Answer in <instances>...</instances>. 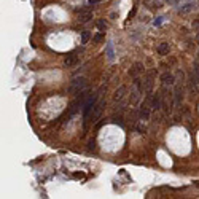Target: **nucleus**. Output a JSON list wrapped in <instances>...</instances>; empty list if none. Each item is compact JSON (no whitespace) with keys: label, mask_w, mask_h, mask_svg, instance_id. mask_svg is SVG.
<instances>
[{"label":"nucleus","mask_w":199,"mask_h":199,"mask_svg":"<svg viewBox=\"0 0 199 199\" xmlns=\"http://www.w3.org/2000/svg\"><path fill=\"white\" fill-rule=\"evenodd\" d=\"M104 108H105V99H101V101L94 105V108H92V112H91V115H89V118H88V120H89L91 123H96V121L101 118Z\"/></svg>","instance_id":"f257e3e1"},{"label":"nucleus","mask_w":199,"mask_h":199,"mask_svg":"<svg viewBox=\"0 0 199 199\" xmlns=\"http://www.w3.org/2000/svg\"><path fill=\"white\" fill-rule=\"evenodd\" d=\"M86 88V78H83V76H80V78H75L73 81L70 83V86H69V92L70 94H78L81 92L83 89Z\"/></svg>","instance_id":"f03ea898"},{"label":"nucleus","mask_w":199,"mask_h":199,"mask_svg":"<svg viewBox=\"0 0 199 199\" xmlns=\"http://www.w3.org/2000/svg\"><path fill=\"white\" fill-rule=\"evenodd\" d=\"M182 101H183V88L179 85V86L175 88V91H174V105L179 108L180 104H182Z\"/></svg>","instance_id":"7ed1b4c3"},{"label":"nucleus","mask_w":199,"mask_h":199,"mask_svg":"<svg viewBox=\"0 0 199 199\" xmlns=\"http://www.w3.org/2000/svg\"><path fill=\"white\" fill-rule=\"evenodd\" d=\"M161 104H163V96L161 94H156V96H153L151 97V102H150V107H151V110H159L161 108Z\"/></svg>","instance_id":"20e7f679"},{"label":"nucleus","mask_w":199,"mask_h":199,"mask_svg":"<svg viewBox=\"0 0 199 199\" xmlns=\"http://www.w3.org/2000/svg\"><path fill=\"white\" fill-rule=\"evenodd\" d=\"M161 81H163V85H164V86H172V85H175V78H174V75H172V73H169V72L163 73Z\"/></svg>","instance_id":"39448f33"},{"label":"nucleus","mask_w":199,"mask_h":199,"mask_svg":"<svg viewBox=\"0 0 199 199\" xmlns=\"http://www.w3.org/2000/svg\"><path fill=\"white\" fill-rule=\"evenodd\" d=\"M126 91H128V88H126V86H120L118 89H117V92H115V96H113V101L115 102L123 101L124 96H126Z\"/></svg>","instance_id":"423d86ee"},{"label":"nucleus","mask_w":199,"mask_h":199,"mask_svg":"<svg viewBox=\"0 0 199 199\" xmlns=\"http://www.w3.org/2000/svg\"><path fill=\"white\" fill-rule=\"evenodd\" d=\"M151 88H153V73H148L145 81H143V91L151 92Z\"/></svg>","instance_id":"0eeeda50"},{"label":"nucleus","mask_w":199,"mask_h":199,"mask_svg":"<svg viewBox=\"0 0 199 199\" xmlns=\"http://www.w3.org/2000/svg\"><path fill=\"white\" fill-rule=\"evenodd\" d=\"M142 72H143V64H140V62H135L134 65H132V69L129 70V75H131V76H134V78H135V76L139 75V73H142Z\"/></svg>","instance_id":"6e6552de"},{"label":"nucleus","mask_w":199,"mask_h":199,"mask_svg":"<svg viewBox=\"0 0 199 199\" xmlns=\"http://www.w3.org/2000/svg\"><path fill=\"white\" fill-rule=\"evenodd\" d=\"M76 61H78V59H76V56H75V53H72V54H69V56H67V58H65V61H64V64H65V65H67V67H72V65H73V64L76 62Z\"/></svg>","instance_id":"1a4fd4ad"},{"label":"nucleus","mask_w":199,"mask_h":199,"mask_svg":"<svg viewBox=\"0 0 199 199\" xmlns=\"http://www.w3.org/2000/svg\"><path fill=\"white\" fill-rule=\"evenodd\" d=\"M158 53L161 54V56H164V54H167L169 53V43H161V45L158 46Z\"/></svg>","instance_id":"9d476101"},{"label":"nucleus","mask_w":199,"mask_h":199,"mask_svg":"<svg viewBox=\"0 0 199 199\" xmlns=\"http://www.w3.org/2000/svg\"><path fill=\"white\" fill-rule=\"evenodd\" d=\"M194 7H196L194 3H186L185 7H182V8L179 10V11H180V13H188V11H191V10L194 8Z\"/></svg>","instance_id":"9b49d317"},{"label":"nucleus","mask_w":199,"mask_h":199,"mask_svg":"<svg viewBox=\"0 0 199 199\" xmlns=\"http://www.w3.org/2000/svg\"><path fill=\"white\" fill-rule=\"evenodd\" d=\"M89 37H91V34L88 30H85V32H81V43L85 45V43H88V40H89Z\"/></svg>","instance_id":"f8f14e48"},{"label":"nucleus","mask_w":199,"mask_h":199,"mask_svg":"<svg viewBox=\"0 0 199 199\" xmlns=\"http://www.w3.org/2000/svg\"><path fill=\"white\" fill-rule=\"evenodd\" d=\"M107 54H108V59H113V58H115V53H113L112 43H108V45H107Z\"/></svg>","instance_id":"ddd939ff"},{"label":"nucleus","mask_w":199,"mask_h":199,"mask_svg":"<svg viewBox=\"0 0 199 199\" xmlns=\"http://www.w3.org/2000/svg\"><path fill=\"white\" fill-rule=\"evenodd\" d=\"M104 38V32H99V34H96L94 35V38H92V43H99Z\"/></svg>","instance_id":"4468645a"},{"label":"nucleus","mask_w":199,"mask_h":199,"mask_svg":"<svg viewBox=\"0 0 199 199\" xmlns=\"http://www.w3.org/2000/svg\"><path fill=\"white\" fill-rule=\"evenodd\" d=\"M89 19H91V14H89V13H86V14H83L81 18H80V23H88Z\"/></svg>","instance_id":"2eb2a0df"},{"label":"nucleus","mask_w":199,"mask_h":199,"mask_svg":"<svg viewBox=\"0 0 199 199\" xmlns=\"http://www.w3.org/2000/svg\"><path fill=\"white\" fill-rule=\"evenodd\" d=\"M97 27H99V29H105V27H107V23H105L104 19L97 21Z\"/></svg>","instance_id":"dca6fc26"},{"label":"nucleus","mask_w":199,"mask_h":199,"mask_svg":"<svg viewBox=\"0 0 199 199\" xmlns=\"http://www.w3.org/2000/svg\"><path fill=\"white\" fill-rule=\"evenodd\" d=\"M99 2H101V0H88V3H89V5H94V3H99Z\"/></svg>","instance_id":"f3484780"},{"label":"nucleus","mask_w":199,"mask_h":199,"mask_svg":"<svg viewBox=\"0 0 199 199\" xmlns=\"http://www.w3.org/2000/svg\"><path fill=\"white\" fill-rule=\"evenodd\" d=\"M193 26H194V29H199V21H194V23H193Z\"/></svg>","instance_id":"a211bd4d"},{"label":"nucleus","mask_w":199,"mask_h":199,"mask_svg":"<svg viewBox=\"0 0 199 199\" xmlns=\"http://www.w3.org/2000/svg\"><path fill=\"white\" fill-rule=\"evenodd\" d=\"M161 21L163 19H156V21H154V26H159V24H161Z\"/></svg>","instance_id":"6ab92c4d"}]
</instances>
